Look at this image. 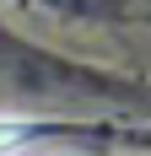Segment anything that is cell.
I'll return each instance as SVG.
<instances>
[{
    "instance_id": "cell-1",
    "label": "cell",
    "mask_w": 151,
    "mask_h": 156,
    "mask_svg": "<svg viewBox=\"0 0 151 156\" xmlns=\"http://www.w3.org/2000/svg\"><path fill=\"white\" fill-rule=\"evenodd\" d=\"M32 145V124L22 119H0V156H22Z\"/></svg>"
}]
</instances>
